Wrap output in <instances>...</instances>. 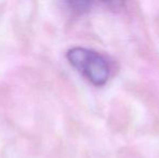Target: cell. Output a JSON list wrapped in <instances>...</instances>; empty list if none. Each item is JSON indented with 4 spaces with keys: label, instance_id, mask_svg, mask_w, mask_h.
<instances>
[{
    "label": "cell",
    "instance_id": "obj_1",
    "mask_svg": "<svg viewBox=\"0 0 159 158\" xmlns=\"http://www.w3.org/2000/svg\"><path fill=\"white\" fill-rule=\"evenodd\" d=\"M69 64L94 86H104L111 75V68L104 55L92 49L74 47L66 53Z\"/></svg>",
    "mask_w": 159,
    "mask_h": 158
}]
</instances>
